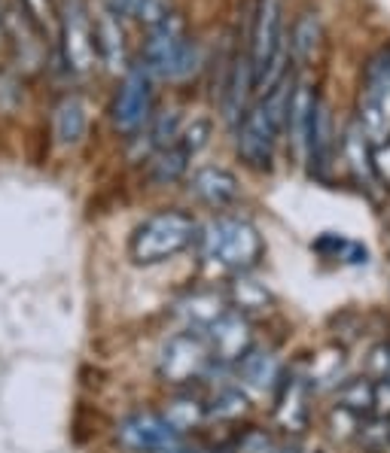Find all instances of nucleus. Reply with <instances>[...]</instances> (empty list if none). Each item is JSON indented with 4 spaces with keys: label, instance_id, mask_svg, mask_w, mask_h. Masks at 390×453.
Masks as SVG:
<instances>
[{
    "label": "nucleus",
    "instance_id": "6ab92c4d",
    "mask_svg": "<svg viewBox=\"0 0 390 453\" xmlns=\"http://www.w3.org/2000/svg\"><path fill=\"white\" fill-rule=\"evenodd\" d=\"M324 40V25L315 12H302L290 27V55L296 61H311Z\"/></svg>",
    "mask_w": 390,
    "mask_h": 453
},
{
    "label": "nucleus",
    "instance_id": "f3484780",
    "mask_svg": "<svg viewBox=\"0 0 390 453\" xmlns=\"http://www.w3.org/2000/svg\"><path fill=\"white\" fill-rule=\"evenodd\" d=\"M315 104H317V95L308 82H292L284 131H290V141L299 152H305V137H308V122H311V113H315Z\"/></svg>",
    "mask_w": 390,
    "mask_h": 453
},
{
    "label": "nucleus",
    "instance_id": "72a5a7b5",
    "mask_svg": "<svg viewBox=\"0 0 390 453\" xmlns=\"http://www.w3.org/2000/svg\"><path fill=\"white\" fill-rule=\"evenodd\" d=\"M165 453H205V448H199V444H190V441H183V438H180L177 444H174V448H168Z\"/></svg>",
    "mask_w": 390,
    "mask_h": 453
},
{
    "label": "nucleus",
    "instance_id": "6e6552de",
    "mask_svg": "<svg viewBox=\"0 0 390 453\" xmlns=\"http://www.w3.org/2000/svg\"><path fill=\"white\" fill-rule=\"evenodd\" d=\"M0 43L10 46L19 71L37 73L46 65L49 43L25 16L19 0H0Z\"/></svg>",
    "mask_w": 390,
    "mask_h": 453
},
{
    "label": "nucleus",
    "instance_id": "393cba45",
    "mask_svg": "<svg viewBox=\"0 0 390 453\" xmlns=\"http://www.w3.org/2000/svg\"><path fill=\"white\" fill-rule=\"evenodd\" d=\"M222 311H226V308H222V298L211 296V292H201V296H192V298H186V302H183V313L190 317L192 329H201V332H205Z\"/></svg>",
    "mask_w": 390,
    "mask_h": 453
},
{
    "label": "nucleus",
    "instance_id": "c756f323",
    "mask_svg": "<svg viewBox=\"0 0 390 453\" xmlns=\"http://www.w3.org/2000/svg\"><path fill=\"white\" fill-rule=\"evenodd\" d=\"M207 137H211V122H207V119H192L186 128H180L177 143L195 158L207 146Z\"/></svg>",
    "mask_w": 390,
    "mask_h": 453
},
{
    "label": "nucleus",
    "instance_id": "dca6fc26",
    "mask_svg": "<svg viewBox=\"0 0 390 453\" xmlns=\"http://www.w3.org/2000/svg\"><path fill=\"white\" fill-rule=\"evenodd\" d=\"M52 134L58 146H76L86 134V104L80 95H65L52 110Z\"/></svg>",
    "mask_w": 390,
    "mask_h": 453
},
{
    "label": "nucleus",
    "instance_id": "39448f33",
    "mask_svg": "<svg viewBox=\"0 0 390 453\" xmlns=\"http://www.w3.org/2000/svg\"><path fill=\"white\" fill-rule=\"evenodd\" d=\"M254 92L262 95L284 76V0H256L247 40Z\"/></svg>",
    "mask_w": 390,
    "mask_h": 453
},
{
    "label": "nucleus",
    "instance_id": "20e7f679",
    "mask_svg": "<svg viewBox=\"0 0 390 453\" xmlns=\"http://www.w3.org/2000/svg\"><path fill=\"white\" fill-rule=\"evenodd\" d=\"M195 241L201 243V256L207 262L238 271V274L254 268L262 259V250H266L260 228L244 216H217L201 228Z\"/></svg>",
    "mask_w": 390,
    "mask_h": 453
},
{
    "label": "nucleus",
    "instance_id": "4be33fe9",
    "mask_svg": "<svg viewBox=\"0 0 390 453\" xmlns=\"http://www.w3.org/2000/svg\"><path fill=\"white\" fill-rule=\"evenodd\" d=\"M229 296H232V304L241 311H262L271 304V292L266 289V283L254 280V277L244 271L232 280V287H229Z\"/></svg>",
    "mask_w": 390,
    "mask_h": 453
},
{
    "label": "nucleus",
    "instance_id": "ddd939ff",
    "mask_svg": "<svg viewBox=\"0 0 390 453\" xmlns=\"http://www.w3.org/2000/svg\"><path fill=\"white\" fill-rule=\"evenodd\" d=\"M190 192L201 201V204L214 207V211H222V207L238 201L241 186H238V177H235L229 167L205 165V167H195L192 171Z\"/></svg>",
    "mask_w": 390,
    "mask_h": 453
},
{
    "label": "nucleus",
    "instance_id": "9d476101",
    "mask_svg": "<svg viewBox=\"0 0 390 453\" xmlns=\"http://www.w3.org/2000/svg\"><path fill=\"white\" fill-rule=\"evenodd\" d=\"M207 365H211V350L199 329L171 334L159 353V374L165 383H190L201 378Z\"/></svg>",
    "mask_w": 390,
    "mask_h": 453
},
{
    "label": "nucleus",
    "instance_id": "f257e3e1",
    "mask_svg": "<svg viewBox=\"0 0 390 453\" xmlns=\"http://www.w3.org/2000/svg\"><path fill=\"white\" fill-rule=\"evenodd\" d=\"M292 82L296 80L284 73L269 92H262L244 110V116L238 119V141H235V146H238L244 165L254 167V171H269L271 167L277 137H281L284 119H287Z\"/></svg>",
    "mask_w": 390,
    "mask_h": 453
},
{
    "label": "nucleus",
    "instance_id": "2f4dec72",
    "mask_svg": "<svg viewBox=\"0 0 390 453\" xmlns=\"http://www.w3.org/2000/svg\"><path fill=\"white\" fill-rule=\"evenodd\" d=\"M372 173H378L381 183L390 186V141L375 143V150H372Z\"/></svg>",
    "mask_w": 390,
    "mask_h": 453
},
{
    "label": "nucleus",
    "instance_id": "f03ea898",
    "mask_svg": "<svg viewBox=\"0 0 390 453\" xmlns=\"http://www.w3.org/2000/svg\"><path fill=\"white\" fill-rule=\"evenodd\" d=\"M199 61H201L199 46H195V40H190V34H186L183 16L174 12L162 25L146 31L141 61H137V65H141L152 80L180 82L195 73Z\"/></svg>",
    "mask_w": 390,
    "mask_h": 453
},
{
    "label": "nucleus",
    "instance_id": "0eeeda50",
    "mask_svg": "<svg viewBox=\"0 0 390 453\" xmlns=\"http://www.w3.org/2000/svg\"><path fill=\"white\" fill-rule=\"evenodd\" d=\"M65 67L71 73H89L95 67V16L86 0H61L58 4V43Z\"/></svg>",
    "mask_w": 390,
    "mask_h": 453
},
{
    "label": "nucleus",
    "instance_id": "a878e982",
    "mask_svg": "<svg viewBox=\"0 0 390 453\" xmlns=\"http://www.w3.org/2000/svg\"><path fill=\"white\" fill-rule=\"evenodd\" d=\"M315 250H317V253H324V256H330V259L354 262V265L366 262V256H369L366 247H360V243H354V241L339 238V234H332V232H326L324 238L315 243Z\"/></svg>",
    "mask_w": 390,
    "mask_h": 453
},
{
    "label": "nucleus",
    "instance_id": "cd10ccee",
    "mask_svg": "<svg viewBox=\"0 0 390 453\" xmlns=\"http://www.w3.org/2000/svg\"><path fill=\"white\" fill-rule=\"evenodd\" d=\"M180 128H183V125H180V113H177V110H168V113L156 116V119H152V128H150L152 152H159V150H165V146L177 143Z\"/></svg>",
    "mask_w": 390,
    "mask_h": 453
},
{
    "label": "nucleus",
    "instance_id": "7c9ffc66",
    "mask_svg": "<svg viewBox=\"0 0 390 453\" xmlns=\"http://www.w3.org/2000/svg\"><path fill=\"white\" fill-rule=\"evenodd\" d=\"M174 0H141V6H137V22H141L146 31L156 25H162L165 19L174 16Z\"/></svg>",
    "mask_w": 390,
    "mask_h": 453
},
{
    "label": "nucleus",
    "instance_id": "1a4fd4ad",
    "mask_svg": "<svg viewBox=\"0 0 390 453\" xmlns=\"http://www.w3.org/2000/svg\"><path fill=\"white\" fill-rule=\"evenodd\" d=\"M110 119L120 134H137L152 119V76L141 65H131L122 73V82L110 104Z\"/></svg>",
    "mask_w": 390,
    "mask_h": 453
},
{
    "label": "nucleus",
    "instance_id": "423d86ee",
    "mask_svg": "<svg viewBox=\"0 0 390 453\" xmlns=\"http://www.w3.org/2000/svg\"><path fill=\"white\" fill-rule=\"evenodd\" d=\"M357 125L369 143L390 141V46L366 61L357 101Z\"/></svg>",
    "mask_w": 390,
    "mask_h": 453
},
{
    "label": "nucleus",
    "instance_id": "5701e85b",
    "mask_svg": "<svg viewBox=\"0 0 390 453\" xmlns=\"http://www.w3.org/2000/svg\"><path fill=\"white\" fill-rule=\"evenodd\" d=\"M31 25L43 34L49 46L58 43V4L55 0H19Z\"/></svg>",
    "mask_w": 390,
    "mask_h": 453
},
{
    "label": "nucleus",
    "instance_id": "412c9836",
    "mask_svg": "<svg viewBox=\"0 0 390 453\" xmlns=\"http://www.w3.org/2000/svg\"><path fill=\"white\" fill-rule=\"evenodd\" d=\"M341 150H345V158L351 162L354 173L372 186V180H375V173H372V150H369V141H366L363 131H360L357 122H354L351 128L345 131V143H341Z\"/></svg>",
    "mask_w": 390,
    "mask_h": 453
},
{
    "label": "nucleus",
    "instance_id": "a211bd4d",
    "mask_svg": "<svg viewBox=\"0 0 390 453\" xmlns=\"http://www.w3.org/2000/svg\"><path fill=\"white\" fill-rule=\"evenodd\" d=\"M190 158L192 156L180 143H171V146H165V150L152 152V162H150L152 183L168 186V183H177V180H183L186 171H190Z\"/></svg>",
    "mask_w": 390,
    "mask_h": 453
},
{
    "label": "nucleus",
    "instance_id": "9b49d317",
    "mask_svg": "<svg viewBox=\"0 0 390 453\" xmlns=\"http://www.w3.org/2000/svg\"><path fill=\"white\" fill-rule=\"evenodd\" d=\"M116 435H120V444L125 450L135 453H165L183 438L168 426L162 414H152V411H137V414L125 417Z\"/></svg>",
    "mask_w": 390,
    "mask_h": 453
},
{
    "label": "nucleus",
    "instance_id": "f8f14e48",
    "mask_svg": "<svg viewBox=\"0 0 390 453\" xmlns=\"http://www.w3.org/2000/svg\"><path fill=\"white\" fill-rule=\"evenodd\" d=\"M211 362H241L254 350V332H250L247 317L238 311H222L217 319L205 329Z\"/></svg>",
    "mask_w": 390,
    "mask_h": 453
},
{
    "label": "nucleus",
    "instance_id": "b1692460",
    "mask_svg": "<svg viewBox=\"0 0 390 453\" xmlns=\"http://www.w3.org/2000/svg\"><path fill=\"white\" fill-rule=\"evenodd\" d=\"M165 420H168V426L174 429V432H190V429H195L199 426L201 420H205V405H201L199 399H190V395H183V399H174L168 408H165Z\"/></svg>",
    "mask_w": 390,
    "mask_h": 453
},
{
    "label": "nucleus",
    "instance_id": "473e14b6",
    "mask_svg": "<svg viewBox=\"0 0 390 453\" xmlns=\"http://www.w3.org/2000/svg\"><path fill=\"white\" fill-rule=\"evenodd\" d=\"M141 0H104V12H110L113 19H135Z\"/></svg>",
    "mask_w": 390,
    "mask_h": 453
},
{
    "label": "nucleus",
    "instance_id": "bb28decb",
    "mask_svg": "<svg viewBox=\"0 0 390 453\" xmlns=\"http://www.w3.org/2000/svg\"><path fill=\"white\" fill-rule=\"evenodd\" d=\"M244 411H247V395H244L238 387L220 389L211 399V405H205V414L217 417V420H232V417H241Z\"/></svg>",
    "mask_w": 390,
    "mask_h": 453
},
{
    "label": "nucleus",
    "instance_id": "aec40b11",
    "mask_svg": "<svg viewBox=\"0 0 390 453\" xmlns=\"http://www.w3.org/2000/svg\"><path fill=\"white\" fill-rule=\"evenodd\" d=\"M238 378L244 380V387L250 389H266L277 380V359L271 353L250 350L247 357L238 362Z\"/></svg>",
    "mask_w": 390,
    "mask_h": 453
},
{
    "label": "nucleus",
    "instance_id": "c85d7f7f",
    "mask_svg": "<svg viewBox=\"0 0 390 453\" xmlns=\"http://www.w3.org/2000/svg\"><path fill=\"white\" fill-rule=\"evenodd\" d=\"M372 389H375V383H369V380H351L341 389L339 408H347V411H354V414L369 411L372 408Z\"/></svg>",
    "mask_w": 390,
    "mask_h": 453
},
{
    "label": "nucleus",
    "instance_id": "4468645a",
    "mask_svg": "<svg viewBox=\"0 0 390 453\" xmlns=\"http://www.w3.org/2000/svg\"><path fill=\"white\" fill-rule=\"evenodd\" d=\"M254 73H250V58H247V49L238 52L229 65V73L222 80L220 88V107L222 116L229 122H238L244 116V110L250 107V97H254Z\"/></svg>",
    "mask_w": 390,
    "mask_h": 453
},
{
    "label": "nucleus",
    "instance_id": "2eb2a0df",
    "mask_svg": "<svg viewBox=\"0 0 390 453\" xmlns=\"http://www.w3.org/2000/svg\"><path fill=\"white\" fill-rule=\"evenodd\" d=\"M95 55H98V61L113 73H125L131 67L122 22L110 16V12H101V16L95 19Z\"/></svg>",
    "mask_w": 390,
    "mask_h": 453
},
{
    "label": "nucleus",
    "instance_id": "7ed1b4c3",
    "mask_svg": "<svg viewBox=\"0 0 390 453\" xmlns=\"http://www.w3.org/2000/svg\"><path fill=\"white\" fill-rule=\"evenodd\" d=\"M199 238V222L186 211H159L146 216L141 226L131 232L129 256L135 265H162L192 247Z\"/></svg>",
    "mask_w": 390,
    "mask_h": 453
}]
</instances>
